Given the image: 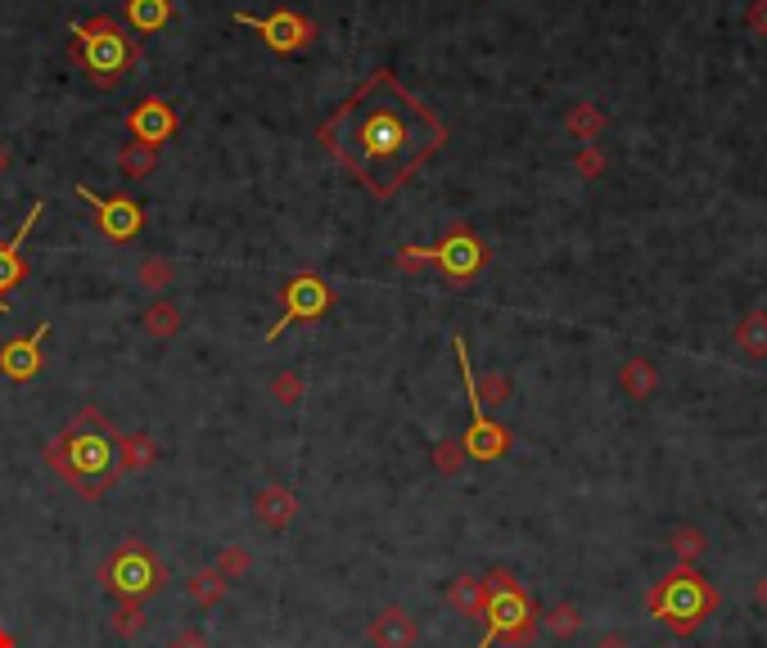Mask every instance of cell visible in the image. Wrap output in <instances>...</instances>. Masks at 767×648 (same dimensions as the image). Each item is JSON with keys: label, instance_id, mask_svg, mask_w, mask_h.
<instances>
[{"label": "cell", "instance_id": "cell-12", "mask_svg": "<svg viewBox=\"0 0 767 648\" xmlns=\"http://www.w3.org/2000/svg\"><path fill=\"white\" fill-rule=\"evenodd\" d=\"M367 639H371V648H416L420 644V622L407 613V608L388 603V608L375 613Z\"/></svg>", "mask_w": 767, "mask_h": 648}, {"label": "cell", "instance_id": "cell-26", "mask_svg": "<svg viewBox=\"0 0 767 648\" xmlns=\"http://www.w3.org/2000/svg\"><path fill=\"white\" fill-rule=\"evenodd\" d=\"M217 572H222L226 581H235V577H244V572L253 567V558H248V550H240V545H226L222 554H217V563H212Z\"/></svg>", "mask_w": 767, "mask_h": 648}, {"label": "cell", "instance_id": "cell-38", "mask_svg": "<svg viewBox=\"0 0 767 648\" xmlns=\"http://www.w3.org/2000/svg\"><path fill=\"white\" fill-rule=\"evenodd\" d=\"M763 495H767V491H763Z\"/></svg>", "mask_w": 767, "mask_h": 648}, {"label": "cell", "instance_id": "cell-27", "mask_svg": "<svg viewBox=\"0 0 767 648\" xmlns=\"http://www.w3.org/2000/svg\"><path fill=\"white\" fill-rule=\"evenodd\" d=\"M433 464H438V473H461V464H465V446L461 441H443V446H438L433 450Z\"/></svg>", "mask_w": 767, "mask_h": 648}, {"label": "cell", "instance_id": "cell-32", "mask_svg": "<svg viewBox=\"0 0 767 648\" xmlns=\"http://www.w3.org/2000/svg\"><path fill=\"white\" fill-rule=\"evenodd\" d=\"M592 648H632V639H628L624 631H605V635H596Z\"/></svg>", "mask_w": 767, "mask_h": 648}, {"label": "cell", "instance_id": "cell-23", "mask_svg": "<svg viewBox=\"0 0 767 648\" xmlns=\"http://www.w3.org/2000/svg\"><path fill=\"white\" fill-rule=\"evenodd\" d=\"M108 626H114L118 639H136L144 631V599H118V608L108 613Z\"/></svg>", "mask_w": 767, "mask_h": 648}, {"label": "cell", "instance_id": "cell-3", "mask_svg": "<svg viewBox=\"0 0 767 648\" xmlns=\"http://www.w3.org/2000/svg\"><path fill=\"white\" fill-rule=\"evenodd\" d=\"M718 603H722L718 586L705 581L700 572L686 563H677L669 577H660L646 590V613L660 626H669L673 635H696L718 613Z\"/></svg>", "mask_w": 767, "mask_h": 648}, {"label": "cell", "instance_id": "cell-25", "mask_svg": "<svg viewBox=\"0 0 767 648\" xmlns=\"http://www.w3.org/2000/svg\"><path fill=\"white\" fill-rule=\"evenodd\" d=\"M127 19H131L136 32H159L172 19V5H167V0H131Z\"/></svg>", "mask_w": 767, "mask_h": 648}, {"label": "cell", "instance_id": "cell-24", "mask_svg": "<svg viewBox=\"0 0 767 648\" xmlns=\"http://www.w3.org/2000/svg\"><path fill=\"white\" fill-rule=\"evenodd\" d=\"M542 626L551 639H573L582 631V613H578V603H556V608H546L542 613Z\"/></svg>", "mask_w": 767, "mask_h": 648}, {"label": "cell", "instance_id": "cell-31", "mask_svg": "<svg viewBox=\"0 0 767 648\" xmlns=\"http://www.w3.org/2000/svg\"><path fill=\"white\" fill-rule=\"evenodd\" d=\"M167 648H212V644H208L204 631H176V635L167 639Z\"/></svg>", "mask_w": 767, "mask_h": 648}, {"label": "cell", "instance_id": "cell-29", "mask_svg": "<svg viewBox=\"0 0 767 648\" xmlns=\"http://www.w3.org/2000/svg\"><path fill=\"white\" fill-rule=\"evenodd\" d=\"M144 329L159 333V338H167V333L176 329V311H172V307H154L150 316H144Z\"/></svg>", "mask_w": 767, "mask_h": 648}, {"label": "cell", "instance_id": "cell-5", "mask_svg": "<svg viewBox=\"0 0 767 648\" xmlns=\"http://www.w3.org/2000/svg\"><path fill=\"white\" fill-rule=\"evenodd\" d=\"M100 586L118 599H150L167 586V567L144 541H123L100 567Z\"/></svg>", "mask_w": 767, "mask_h": 648}, {"label": "cell", "instance_id": "cell-15", "mask_svg": "<svg viewBox=\"0 0 767 648\" xmlns=\"http://www.w3.org/2000/svg\"><path fill=\"white\" fill-rule=\"evenodd\" d=\"M253 518H258L267 531H284L299 518V495L289 486H263L258 495H253Z\"/></svg>", "mask_w": 767, "mask_h": 648}, {"label": "cell", "instance_id": "cell-33", "mask_svg": "<svg viewBox=\"0 0 767 648\" xmlns=\"http://www.w3.org/2000/svg\"><path fill=\"white\" fill-rule=\"evenodd\" d=\"M484 392H488L492 405H501V401L510 397V384H505V378H488V388H484Z\"/></svg>", "mask_w": 767, "mask_h": 648}, {"label": "cell", "instance_id": "cell-19", "mask_svg": "<svg viewBox=\"0 0 767 648\" xmlns=\"http://www.w3.org/2000/svg\"><path fill=\"white\" fill-rule=\"evenodd\" d=\"M705 550H709L705 527H690V522H682V527H673V531H669V554H673L677 563L696 567V558H705Z\"/></svg>", "mask_w": 767, "mask_h": 648}, {"label": "cell", "instance_id": "cell-18", "mask_svg": "<svg viewBox=\"0 0 767 648\" xmlns=\"http://www.w3.org/2000/svg\"><path fill=\"white\" fill-rule=\"evenodd\" d=\"M618 388H624L632 401H650L654 388H660V374H654V365H650L646 356H632V361L624 365V374H618Z\"/></svg>", "mask_w": 767, "mask_h": 648}, {"label": "cell", "instance_id": "cell-13", "mask_svg": "<svg viewBox=\"0 0 767 648\" xmlns=\"http://www.w3.org/2000/svg\"><path fill=\"white\" fill-rule=\"evenodd\" d=\"M46 333H50V325L42 320V325H36V333L5 342V347H0V374L14 378V384H27V378L42 369V342H46Z\"/></svg>", "mask_w": 767, "mask_h": 648}, {"label": "cell", "instance_id": "cell-8", "mask_svg": "<svg viewBox=\"0 0 767 648\" xmlns=\"http://www.w3.org/2000/svg\"><path fill=\"white\" fill-rule=\"evenodd\" d=\"M330 302H335V293H330V284H325V280H316V275H294V280L284 284V311H280V320L267 329V342H276L294 320H316V316H325V311H330Z\"/></svg>", "mask_w": 767, "mask_h": 648}, {"label": "cell", "instance_id": "cell-30", "mask_svg": "<svg viewBox=\"0 0 767 648\" xmlns=\"http://www.w3.org/2000/svg\"><path fill=\"white\" fill-rule=\"evenodd\" d=\"M573 131H578L582 140H592V136L601 131V113H596L592 104H582V108H578V118H573Z\"/></svg>", "mask_w": 767, "mask_h": 648}, {"label": "cell", "instance_id": "cell-37", "mask_svg": "<svg viewBox=\"0 0 767 648\" xmlns=\"http://www.w3.org/2000/svg\"><path fill=\"white\" fill-rule=\"evenodd\" d=\"M5 311H10V302H5V297H0V316H5Z\"/></svg>", "mask_w": 767, "mask_h": 648}, {"label": "cell", "instance_id": "cell-11", "mask_svg": "<svg viewBox=\"0 0 767 648\" xmlns=\"http://www.w3.org/2000/svg\"><path fill=\"white\" fill-rule=\"evenodd\" d=\"M235 23L240 27H253L258 36H267V46L271 50H280V55H289V50H303L307 46V23L299 19V14H289V10H280V14H267V19H253V14H235Z\"/></svg>", "mask_w": 767, "mask_h": 648}, {"label": "cell", "instance_id": "cell-7", "mask_svg": "<svg viewBox=\"0 0 767 648\" xmlns=\"http://www.w3.org/2000/svg\"><path fill=\"white\" fill-rule=\"evenodd\" d=\"M456 347V361H461V384H465V397H469V433L461 437L465 455L469 460H501V455L510 450V433L501 424H492L488 410H484V392L479 384H474V369H469V347H465V338L452 342Z\"/></svg>", "mask_w": 767, "mask_h": 648}, {"label": "cell", "instance_id": "cell-17", "mask_svg": "<svg viewBox=\"0 0 767 648\" xmlns=\"http://www.w3.org/2000/svg\"><path fill=\"white\" fill-rule=\"evenodd\" d=\"M448 603H452V613L479 622L488 613V581L484 577H469V572H465V577H456L448 586Z\"/></svg>", "mask_w": 767, "mask_h": 648}, {"label": "cell", "instance_id": "cell-20", "mask_svg": "<svg viewBox=\"0 0 767 648\" xmlns=\"http://www.w3.org/2000/svg\"><path fill=\"white\" fill-rule=\"evenodd\" d=\"M118 450H123V473H144L154 460H159V446L150 433H131V437H118Z\"/></svg>", "mask_w": 767, "mask_h": 648}, {"label": "cell", "instance_id": "cell-21", "mask_svg": "<svg viewBox=\"0 0 767 648\" xmlns=\"http://www.w3.org/2000/svg\"><path fill=\"white\" fill-rule=\"evenodd\" d=\"M226 586H231V581H226L217 567H199L195 577H190V599H195L199 608H217V603L226 599Z\"/></svg>", "mask_w": 767, "mask_h": 648}, {"label": "cell", "instance_id": "cell-28", "mask_svg": "<svg viewBox=\"0 0 767 648\" xmlns=\"http://www.w3.org/2000/svg\"><path fill=\"white\" fill-rule=\"evenodd\" d=\"M271 392H276V401H280V405H294V401L303 397V378H299V374H280Z\"/></svg>", "mask_w": 767, "mask_h": 648}, {"label": "cell", "instance_id": "cell-14", "mask_svg": "<svg viewBox=\"0 0 767 648\" xmlns=\"http://www.w3.org/2000/svg\"><path fill=\"white\" fill-rule=\"evenodd\" d=\"M127 127H131V136H136L144 149H154V144H163V140L176 131V113H172L167 99H140V104L131 108Z\"/></svg>", "mask_w": 767, "mask_h": 648}, {"label": "cell", "instance_id": "cell-34", "mask_svg": "<svg viewBox=\"0 0 767 648\" xmlns=\"http://www.w3.org/2000/svg\"><path fill=\"white\" fill-rule=\"evenodd\" d=\"M578 167H582V176H596L601 172V154H592V149H588V154L578 158Z\"/></svg>", "mask_w": 767, "mask_h": 648}, {"label": "cell", "instance_id": "cell-4", "mask_svg": "<svg viewBox=\"0 0 767 648\" xmlns=\"http://www.w3.org/2000/svg\"><path fill=\"white\" fill-rule=\"evenodd\" d=\"M488 613H484V635H479V648H492V644H515V648H528L537 639V608H533V594L515 581V572L505 567H492L488 572Z\"/></svg>", "mask_w": 767, "mask_h": 648}, {"label": "cell", "instance_id": "cell-22", "mask_svg": "<svg viewBox=\"0 0 767 648\" xmlns=\"http://www.w3.org/2000/svg\"><path fill=\"white\" fill-rule=\"evenodd\" d=\"M736 342H741V352L763 361L767 356V311H749L741 325H736Z\"/></svg>", "mask_w": 767, "mask_h": 648}, {"label": "cell", "instance_id": "cell-6", "mask_svg": "<svg viewBox=\"0 0 767 648\" xmlns=\"http://www.w3.org/2000/svg\"><path fill=\"white\" fill-rule=\"evenodd\" d=\"M72 36H78V59L86 63V72L100 82V86H114L127 63H131V46L127 36L114 19H95V23H78L72 27Z\"/></svg>", "mask_w": 767, "mask_h": 648}, {"label": "cell", "instance_id": "cell-10", "mask_svg": "<svg viewBox=\"0 0 767 648\" xmlns=\"http://www.w3.org/2000/svg\"><path fill=\"white\" fill-rule=\"evenodd\" d=\"M433 261L443 266V275H452V280H469V275H479V266L488 261V248L469 235V225H456V231L433 248Z\"/></svg>", "mask_w": 767, "mask_h": 648}, {"label": "cell", "instance_id": "cell-16", "mask_svg": "<svg viewBox=\"0 0 767 648\" xmlns=\"http://www.w3.org/2000/svg\"><path fill=\"white\" fill-rule=\"evenodd\" d=\"M42 212H46V203L36 199V203L27 208V216H23V225L14 231V239L0 244V293L14 288V284L23 280V244H27V235L36 231V216H42Z\"/></svg>", "mask_w": 767, "mask_h": 648}, {"label": "cell", "instance_id": "cell-1", "mask_svg": "<svg viewBox=\"0 0 767 648\" xmlns=\"http://www.w3.org/2000/svg\"><path fill=\"white\" fill-rule=\"evenodd\" d=\"M321 144L375 199H393L416 167L448 144V127L388 68H380L321 122Z\"/></svg>", "mask_w": 767, "mask_h": 648}, {"label": "cell", "instance_id": "cell-36", "mask_svg": "<svg viewBox=\"0 0 767 648\" xmlns=\"http://www.w3.org/2000/svg\"><path fill=\"white\" fill-rule=\"evenodd\" d=\"M0 648H14V635L10 631H0Z\"/></svg>", "mask_w": 767, "mask_h": 648}, {"label": "cell", "instance_id": "cell-2", "mask_svg": "<svg viewBox=\"0 0 767 648\" xmlns=\"http://www.w3.org/2000/svg\"><path fill=\"white\" fill-rule=\"evenodd\" d=\"M46 464L63 486L86 495V500H100L123 478V450H118L114 424L95 405L78 410V419L46 446Z\"/></svg>", "mask_w": 767, "mask_h": 648}, {"label": "cell", "instance_id": "cell-9", "mask_svg": "<svg viewBox=\"0 0 767 648\" xmlns=\"http://www.w3.org/2000/svg\"><path fill=\"white\" fill-rule=\"evenodd\" d=\"M78 199L95 212V221H100V231L108 235V239H131V235H140V225H144V212H140V203H131V199H100L95 189H86V185H78Z\"/></svg>", "mask_w": 767, "mask_h": 648}, {"label": "cell", "instance_id": "cell-35", "mask_svg": "<svg viewBox=\"0 0 767 648\" xmlns=\"http://www.w3.org/2000/svg\"><path fill=\"white\" fill-rule=\"evenodd\" d=\"M754 599H758V608H767V572H763L758 586H754Z\"/></svg>", "mask_w": 767, "mask_h": 648}]
</instances>
